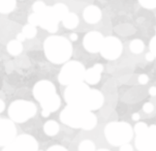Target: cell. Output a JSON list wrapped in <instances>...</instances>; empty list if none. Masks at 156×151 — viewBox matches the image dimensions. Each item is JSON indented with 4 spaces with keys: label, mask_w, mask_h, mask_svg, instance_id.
Masks as SVG:
<instances>
[{
    "label": "cell",
    "mask_w": 156,
    "mask_h": 151,
    "mask_svg": "<svg viewBox=\"0 0 156 151\" xmlns=\"http://www.w3.org/2000/svg\"><path fill=\"white\" fill-rule=\"evenodd\" d=\"M140 118H141V116H140L139 113H134L133 114V116H131V119H133V121H139Z\"/></svg>",
    "instance_id": "obj_36"
},
{
    "label": "cell",
    "mask_w": 156,
    "mask_h": 151,
    "mask_svg": "<svg viewBox=\"0 0 156 151\" xmlns=\"http://www.w3.org/2000/svg\"><path fill=\"white\" fill-rule=\"evenodd\" d=\"M140 4L147 9H156V0H139Z\"/></svg>",
    "instance_id": "obj_25"
},
{
    "label": "cell",
    "mask_w": 156,
    "mask_h": 151,
    "mask_svg": "<svg viewBox=\"0 0 156 151\" xmlns=\"http://www.w3.org/2000/svg\"><path fill=\"white\" fill-rule=\"evenodd\" d=\"M104 39V35L98 31H90L84 36L83 46L87 52L95 54V53L100 52Z\"/></svg>",
    "instance_id": "obj_13"
},
{
    "label": "cell",
    "mask_w": 156,
    "mask_h": 151,
    "mask_svg": "<svg viewBox=\"0 0 156 151\" xmlns=\"http://www.w3.org/2000/svg\"><path fill=\"white\" fill-rule=\"evenodd\" d=\"M149 47H150V52L153 53V55L156 57V35L154 36V38H151Z\"/></svg>",
    "instance_id": "obj_28"
},
{
    "label": "cell",
    "mask_w": 156,
    "mask_h": 151,
    "mask_svg": "<svg viewBox=\"0 0 156 151\" xmlns=\"http://www.w3.org/2000/svg\"><path fill=\"white\" fill-rule=\"evenodd\" d=\"M63 124L73 128L91 131L97 124V117L92 111L79 106L67 105L60 114Z\"/></svg>",
    "instance_id": "obj_1"
},
{
    "label": "cell",
    "mask_w": 156,
    "mask_h": 151,
    "mask_svg": "<svg viewBox=\"0 0 156 151\" xmlns=\"http://www.w3.org/2000/svg\"><path fill=\"white\" fill-rule=\"evenodd\" d=\"M41 17V23L39 26L41 28L47 30L50 33H55L58 30V24H59V19L55 15L52 6H47V9L43 13L39 14Z\"/></svg>",
    "instance_id": "obj_12"
},
{
    "label": "cell",
    "mask_w": 156,
    "mask_h": 151,
    "mask_svg": "<svg viewBox=\"0 0 156 151\" xmlns=\"http://www.w3.org/2000/svg\"><path fill=\"white\" fill-rule=\"evenodd\" d=\"M62 24L66 29H75L79 25V17L75 13H68L66 17L62 20Z\"/></svg>",
    "instance_id": "obj_16"
},
{
    "label": "cell",
    "mask_w": 156,
    "mask_h": 151,
    "mask_svg": "<svg viewBox=\"0 0 156 151\" xmlns=\"http://www.w3.org/2000/svg\"><path fill=\"white\" fill-rule=\"evenodd\" d=\"M46 9H47V5L43 1H36V2H34L32 5L33 13H36V14H41V13H43Z\"/></svg>",
    "instance_id": "obj_24"
},
{
    "label": "cell",
    "mask_w": 156,
    "mask_h": 151,
    "mask_svg": "<svg viewBox=\"0 0 156 151\" xmlns=\"http://www.w3.org/2000/svg\"><path fill=\"white\" fill-rule=\"evenodd\" d=\"M154 59H155V56L153 55V53L149 52V53H147V54H146V60H147V61H153Z\"/></svg>",
    "instance_id": "obj_33"
},
{
    "label": "cell",
    "mask_w": 156,
    "mask_h": 151,
    "mask_svg": "<svg viewBox=\"0 0 156 151\" xmlns=\"http://www.w3.org/2000/svg\"><path fill=\"white\" fill-rule=\"evenodd\" d=\"M17 1L16 0H0V13L9 14L16 9Z\"/></svg>",
    "instance_id": "obj_19"
},
{
    "label": "cell",
    "mask_w": 156,
    "mask_h": 151,
    "mask_svg": "<svg viewBox=\"0 0 156 151\" xmlns=\"http://www.w3.org/2000/svg\"><path fill=\"white\" fill-rule=\"evenodd\" d=\"M149 94L151 95V96H156V87H155V86L150 87V89H149Z\"/></svg>",
    "instance_id": "obj_35"
},
{
    "label": "cell",
    "mask_w": 156,
    "mask_h": 151,
    "mask_svg": "<svg viewBox=\"0 0 156 151\" xmlns=\"http://www.w3.org/2000/svg\"><path fill=\"white\" fill-rule=\"evenodd\" d=\"M3 151H38V143L30 135H21L5 146Z\"/></svg>",
    "instance_id": "obj_9"
},
{
    "label": "cell",
    "mask_w": 156,
    "mask_h": 151,
    "mask_svg": "<svg viewBox=\"0 0 156 151\" xmlns=\"http://www.w3.org/2000/svg\"><path fill=\"white\" fill-rule=\"evenodd\" d=\"M84 20L88 24H96L101 20L102 13L101 9L96 5H89L83 12Z\"/></svg>",
    "instance_id": "obj_15"
},
{
    "label": "cell",
    "mask_w": 156,
    "mask_h": 151,
    "mask_svg": "<svg viewBox=\"0 0 156 151\" xmlns=\"http://www.w3.org/2000/svg\"><path fill=\"white\" fill-rule=\"evenodd\" d=\"M139 83L141 84V85H146V84L149 82V77L147 75H145V74H142V75L139 76Z\"/></svg>",
    "instance_id": "obj_30"
},
{
    "label": "cell",
    "mask_w": 156,
    "mask_h": 151,
    "mask_svg": "<svg viewBox=\"0 0 156 151\" xmlns=\"http://www.w3.org/2000/svg\"><path fill=\"white\" fill-rule=\"evenodd\" d=\"M91 92L92 88H90L86 82H79L66 87L64 91V99L67 105L79 106L88 109Z\"/></svg>",
    "instance_id": "obj_4"
},
{
    "label": "cell",
    "mask_w": 156,
    "mask_h": 151,
    "mask_svg": "<svg viewBox=\"0 0 156 151\" xmlns=\"http://www.w3.org/2000/svg\"><path fill=\"white\" fill-rule=\"evenodd\" d=\"M120 151H133V148L130 144H124L122 146H120Z\"/></svg>",
    "instance_id": "obj_32"
},
{
    "label": "cell",
    "mask_w": 156,
    "mask_h": 151,
    "mask_svg": "<svg viewBox=\"0 0 156 151\" xmlns=\"http://www.w3.org/2000/svg\"><path fill=\"white\" fill-rule=\"evenodd\" d=\"M129 49H130V51L133 52V54H141L145 49V45L143 43V41L136 38V39L131 41L130 45H129Z\"/></svg>",
    "instance_id": "obj_21"
},
{
    "label": "cell",
    "mask_w": 156,
    "mask_h": 151,
    "mask_svg": "<svg viewBox=\"0 0 156 151\" xmlns=\"http://www.w3.org/2000/svg\"><path fill=\"white\" fill-rule=\"evenodd\" d=\"M148 128V125L145 122H137L134 126V132L137 134H141V132L145 131Z\"/></svg>",
    "instance_id": "obj_27"
},
{
    "label": "cell",
    "mask_w": 156,
    "mask_h": 151,
    "mask_svg": "<svg viewBox=\"0 0 156 151\" xmlns=\"http://www.w3.org/2000/svg\"><path fill=\"white\" fill-rule=\"evenodd\" d=\"M44 51L47 59L54 64L66 63L73 55V45L66 38L52 35L46 38Z\"/></svg>",
    "instance_id": "obj_2"
},
{
    "label": "cell",
    "mask_w": 156,
    "mask_h": 151,
    "mask_svg": "<svg viewBox=\"0 0 156 151\" xmlns=\"http://www.w3.org/2000/svg\"><path fill=\"white\" fill-rule=\"evenodd\" d=\"M133 129L131 125L124 121L110 122L105 128V137L112 146H122L131 141Z\"/></svg>",
    "instance_id": "obj_3"
},
{
    "label": "cell",
    "mask_w": 156,
    "mask_h": 151,
    "mask_svg": "<svg viewBox=\"0 0 156 151\" xmlns=\"http://www.w3.org/2000/svg\"><path fill=\"white\" fill-rule=\"evenodd\" d=\"M16 39H18V41L22 43V41H24L26 39V36L24 35V34H23L22 32H21V33H18V34H17V38H16Z\"/></svg>",
    "instance_id": "obj_34"
},
{
    "label": "cell",
    "mask_w": 156,
    "mask_h": 151,
    "mask_svg": "<svg viewBox=\"0 0 156 151\" xmlns=\"http://www.w3.org/2000/svg\"><path fill=\"white\" fill-rule=\"evenodd\" d=\"M33 95L39 104H44L52 99L57 95L56 88L52 82L48 80H41L37 82L33 87Z\"/></svg>",
    "instance_id": "obj_10"
},
{
    "label": "cell",
    "mask_w": 156,
    "mask_h": 151,
    "mask_svg": "<svg viewBox=\"0 0 156 151\" xmlns=\"http://www.w3.org/2000/svg\"><path fill=\"white\" fill-rule=\"evenodd\" d=\"M143 110H144L145 113L150 114L153 112V110H154V106H153L152 102H146V104L143 106Z\"/></svg>",
    "instance_id": "obj_29"
},
{
    "label": "cell",
    "mask_w": 156,
    "mask_h": 151,
    "mask_svg": "<svg viewBox=\"0 0 156 151\" xmlns=\"http://www.w3.org/2000/svg\"><path fill=\"white\" fill-rule=\"evenodd\" d=\"M76 39H78V34H76V33H71V34H70V41H76Z\"/></svg>",
    "instance_id": "obj_38"
},
{
    "label": "cell",
    "mask_w": 156,
    "mask_h": 151,
    "mask_svg": "<svg viewBox=\"0 0 156 151\" xmlns=\"http://www.w3.org/2000/svg\"><path fill=\"white\" fill-rule=\"evenodd\" d=\"M50 112H48V111H44V110H43V112H41V115L44 116V117H48V116L50 115Z\"/></svg>",
    "instance_id": "obj_39"
},
{
    "label": "cell",
    "mask_w": 156,
    "mask_h": 151,
    "mask_svg": "<svg viewBox=\"0 0 156 151\" xmlns=\"http://www.w3.org/2000/svg\"><path fill=\"white\" fill-rule=\"evenodd\" d=\"M59 129H60L59 124H58L56 121H54V120L47 121V122L44 123V134H46L47 136H49V137L56 136L58 132H59Z\"/></svg>",
    "instance_id": "obj_17"
},
{
    "label": "cell",
    "mask_w": 156,
    "mask_h": 151,
    "mask_svg": "<svg viewBox=\"0 0 156 151\" xmlns=\"http://www.w3.org/2000/svg\"><path fill=\"white\" fill-rule=\"evenodd\" d=\"M123 52V45L116 36H107L104 39L100 54L107 60H116L121 56Z\"/></svg>",
    "instance_id": "obj_7"
},
{
    "label": "cell",
    "mask_w": 156,
    "mask_h": 151,
    "mask_svg": "<svg viewBox=\"0 0 156 151\" xmlns=\"http://www.w3.org/2000/svg\"><path fill=\"white\" fill-rule=\"evenodd\" d=\"M37 108L32 102L19 99L12 102L9 108V116L14 122L23 123L35 116Z\"/></svg>",
    "instance_id": "obj_6"
},
{
    "label": "cell",
    "mask_w": 156,
    "mask_h": 151,
    "mask_svg": "<svg viewBox=\"0 0 156 151\" xmlns=\"http://www.w3.org/2000/svg\"><path fill=\"white\" fill-rule=\"evenodd\" d=\"M85 66L79 61H67L63 65L58 76V81L61 85L69 86L85 80Z\"/></svg>",
    "instance_id": "obj_5"
},
{
    "label": "cell",
    "mask_w": 156,
    "mask_h": 151,
    "mask_svg": "<svg viewBox=\"0 0 156 151\" xmlns=\"http://www.w3.org/2000/svg\"><path fill=\"white\" fill-rule=\"evenodd\" d=\"M17 137V128L12 119H0V147H5Z\"/></svg>",
    "instance_id": "obj_11"
},
{
    "label": "cell",
    "mask_w": 156,
    "mask_h": 151,
    "mask_svg": "<svg viewBox=\"0 0 156 151\" xmlns=\"http://www.w3.org/2000/svg\"><path fill=\"white\" fill-rule=\"evenodd\" d=\"M52 7H53V10H54L55 15H56L57 18L59 19V21H62L65 17H66V15L68 13H69L68 7L64 3H57Z\"/></svg>",
    "instance_id": "obj_20"
},
{
    "label": "cell",
    "mask_w": 156,
    "mask_h": 151,
    "mask_svg": "<svg viewBox=\"0 0 156 151\" xmlns=\"http://www.w3.org/2000/svg\"><path fill=\"white\" fill-rule=\"evenodd\" d=\"M96 151H110L109 149H98V150H96Z\"/></svg>",
    "instance_id": "obj_40"
},
{
    "label": "cell",
    "mask_w": 156,
    "mask_h": 151,
    "mask_svg": "<svg viewBox=\"0 0 156 151\" xmlns=\"http://www.w3.org/2000/svg\"><path fill=\"white\" fill-rule=\"evenodd\" d=\"M79 151H96L95 144L90 140H84L79 145Z\"/></svg>",
    "instance_id": "obj_23"
},
{
    "label": "cell",
    "mask_w": 156,
    "mask_h": 151,
    "mask_svg": "<svg viewBox=\"0 0 156 151\" xmlns=\"http://www.w3.org/2000/svg\"><path fill=\"white\" fill-rule=\"evenodd\" d=\"M22 51H23V45L18 39L10 41L7 44V52L10 55H12V56H18V55H20L22 53Z\"/></svg>",
    "instance_id": "obj_18"
},
{
    "label": "cell",
    "mask_w": 156,
    "mask_h": 151,
    "mask_svg": "<svg viewBox=\"0 0 156 151\" xmlns=\"http://www.w3.org/2000/svg\"><path fill=\"white\" fill-rule=\"evenodd\" d=\"M47 151H68L66 148L60 146V145H54V146L50 147Z\"/></svg>",
    "instance_id": "obj_31"
},
{
    "label": "cell",
    "mask_w": 156,
    "mask_h": 151,
    "mask_svg": "<svg viewBox=\"0 0 156 151\" xmlns=\"http://www.w3.org/2000/svg\"><path fill=\"white\" fill-rule=\"evenodd\" d=\"M28 23L33 26H39V23H41V17H39V14H36V13L31 14L28 17Z\"/></svg>",
    "instance_id": "obj_26"
},
{
    "label": "cell",
    "mask_w": 156,
    "mask_h": 151,
    "mask_svg": "<svg viewBox=\"0 0 156 151\" xmlns=\"http://www.w3.org/2000/svg\"><path fill=\"white\" fill-rule=\"evenodd\" d=\"M22 33L26 36V38H35L37 30H36V26H33L31 24H27L22 29Z\"/></svg>",
    "instance_id": "obj_22"
},
{
    "label": "cell",
    "mask_w": 156,
    "mask_h": 151,
    "mask_svg": "<svg viewBox=\"0 0 156 151\" xmlns=\"http://www.w3.org/2000/svg\"><path fill=\"white\" fill-rule=\"evenodd\" d=\"M136 147L139 151H156V124L136 135Z\"/></svg>",
    "instance_id": "obj_8"
},
{
    "label": "cell",
    "mask_w": 156,
    "mask_h": 151,
    "mask_svg": "<svg viewBox=\"0 0 156 151\" xmlns=\"http://www.w3.org/2000/svg\"><path fill=\"white\" fill-rule=\"evenodd\" d=\"M4 109H5V104H4V102H3L2 99H0V113L3 112Z\"/></svg>",
    "instance_id": "obj_37"
},
{
    "label": "cell",
    "mask_w": 156,
    "mask_h": 151,
    "mask_svg": "<svg viewBox=\"0 0 156 151\" xmlns=\"http://www.w3.org/2000/svg\"><path fill=\"white\" fill-rule=\"evenodd\" d=\"M104 71V65L100 63H96L94 66L86 70L85 73V81L88 85H95L100 81L101 74Z\"/></svg>",
    "instance_id": "obj_14"
}]
</instances>
